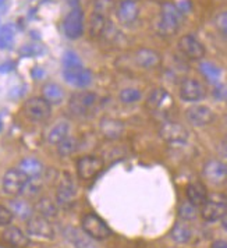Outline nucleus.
<instances>
[{"instance_id":"obj_1","label":"nucleus","mask_w":227,"mask_h":248,"mask_svg":"<svg viewBox=\"0 0 227 248\" xmlns=\"http://www.w3.org/2000/svg\"><path fill=\"white\" fill-rule=\"evenodd\" d=\"M63 77L67 84L77 88H87L92 82V73L82 66L80 59L73 52H67L63 57Z\"/></svg>"},{"instance_id":"obj_2","label":"nucleus","mask_w":227,"mask_h":248,"mask_svg":"<svg viewBox=\"0 0 227 248\" xmlns=\"http://www.w3.org/2000/svg\"><path fill=\"white\" fill-rule=\"evenodd\" d=\"M182 14L176 4L163 3L160 7L159 20L156 21V31L162 36H171L177 34L182 23Z\"/></svg>"},{"instance_id":"obj_3","label":"nucleus","mask_w":227,"mask_h":248,"mask_svg":"<svg viewBox=\"0 0 227 248\" xmlns=\"http://www.w3.org/2000/svg\"><path fill=\"white\" fill-rule=\"evenodd\" d=\"M81 229L84 230V233H87L88 236L96 240V241H101V240H106L112 236V230L110 227L107 226V223L103 220L99 215L90 212V214H85L81 219Z\"/></svg>"},{"instance_id":"obj_4","label":"nucleus","mask_w":227,"mask_h":248,"mask_svg":"<svg viewBox=\"0 0 227 248\" xmlns=\"http://www.w3.org/2000/svg\"><path fill=\"white\" fill-rule=\"evenodd\" d=\"M227 214V198L223 194L208 195L201 206V216L205 222H217Z\"/></svg>"},{"instance_id":"obj_5","label":"nucleus","mask_w":227,"mask_h":248,"mask_svg":"<svg viewBox=\"0 0 227 248\" xmlns=\"http://www.w3.org/2000/svg\"><path fill=\"white\" fill-rule=\"evenodd\" d=\"M105 169V160L96 155H84L77 160V176L82 181H91Z\"/></svg>"},{"instance_id":"obj_6","label":"nucleus","mask_w":227,"mask_h":248,"mask_svg":"<svg viewBox=\"0 0 227 248\" xmlns=\"http://www.w3.org/2000/svg\"><path fill=\"white\" fill-rule=\"evenodd\" d=\"M96 102H98L96 93L91 91H80L70 96L68 110L74 116H85L91 112Z\"/></svg>"},{"instance_id":"obj_7","label":"nucleus","mask_w":227,"mask_h":248,"mask_svg":"<svg viewBox=\"0 0 227 248\" xmlns=\"http://www.w3.org/2000/svg\"><path fill=\"white\" fill-rule=\"evenodd\" d=\"M76 197H77V186L73 180V177L64 173L63 177L59 181L56 191V203L57 206L67 209L76 203Z\"/></svg>"},{"instance_id":"obj_8","label":"nucleus","mask_w":227,"mask_h":248,"mask_svg":"<svg viewBox=\"0 0 227 248\" xmlns=\"http://www.w3.org/2000/svg\"><path fill=\"white\" fill-rule=\"evenodd\" d=\"M24 112L32 122H46L52 114V105L42 96L30 98L24 105Z\"/></svg>"},{"instance_id":"obj_9","label":"nucleus","mask_w":227,"mask_h":248,"mask_svg":"<svg viewBox=\"0 0 227 248\" xmlns=\"http://www.w3.org/2000/svg\"><path fill=\"white\" fill-rule=\"evenodd\" d=\"M28 180L30 179L20 169H9L4 173L3 180H1L3 191L7 195L17 197V195L23 194Z\"/></svg>"},{"instance_id":"obj_10","label":"nucleus","mask_w":227,"mask_h":248,"mask_svg":"<svg viewBox=\"0 0 227 248\" xmlns=\"http://www.w3.org/2000/svg\"><path fill=\"white\" fill-rule=\"evenodd\" d=\"M84 12L80 7H74L63 21V31L68 39H78L84 34Z\"/></svg>"},{"instance_id":"obj_11","label":"nucleus","mask_w":227,"mask_h":248,"mask_svg":"<svg viewBox=\"0 0 227 248\" xmlns=\"http://www.w3.org/2000/svg\"><path fill=\"white\" fill-rule=\"evenodd\" d=\"M159 136L169 144H184L188 141V130L177 122H166L160 125Z\"/></svg>"},{"instance_id":"obj_12","label":"nucleus","mask_w":227,"mask_h":248,"mask_svg":"<svg viewBox=\"0 0 227 248\" xmlns=\"http://www.w3.org/2000/svg\"><path fill=\"white\" fill-rule=\"evenodd\" d=\"M27 233L30 236L44 240H53L55 238V229L49 219L44 216H31L27 222Z\"/></svg>"},{"instance_id":"obj_13","label":"nucleus","mask_w":227,"mask_h":248,"mask_svg":"<svg viewBox=\"0 0 227 248\" xmlns=\"http://www.w3.org/2000/svg\"><path fill=\"white\" fill-rule=\"evenodd\" d=\"M185 117L194 127H205L215 120V113L209 106L194 105L185 110Z\"/></svg>"},{"instance_id":"obj_14","label":"nucleus","mask_w":227,"mask_h":248,"mask_svg":"<svg viewBox=\"0 0 227 248\" xmlns=\"http://www.w3.org/2000/svg\"><path fill=\"white\" fill-rule=\"evenodd\" d=\"M179 49L190 60H201L205 56V46L194 35H182L179 39Z\"/></svg>"},{"instance_id":"obj_15","label":"nucleus","mask_w":227,"mask_h":248,"mask_svg":"<svg viewBox=\"0 0 227 248\" xmlns=\"http://www.w3.org/2000/svg\"><path fill=\"white\" fill-rule=\"evenodd\" d=\"M204 177L209 181L211 184H223L227 180V166L222 160L217 159H211L204 165Z\"/></svg>"},{"instance_id":"obj_16","label":"nucleus","mask_w":227,"mask_h":248,"mask_svg":"<svg viewBox=\"0 0 227 248\" xmlns=\"http://www.w3.org/2000/svg\"><path fill=\"white\" fill-rule=\"evenodd\" d=\"M180 98L185 102H198L206 95L205 87L197 79L184 78L180 84Z\"/></svg>"},{"instance_id":"obj_17","label":"nucleus","mask_w":227,"mask_h":248,"mask_svg":"<svg viewBox=\"0 0 227 248\" xmlns=\"http://www.w3.org/2000/svg\"><path fill=\"white\" fill-rule=\"evenodd\" d=\"M173 105L170 93L165 88H155L147 98V108L151 112H165Z\"/></svg>"},{"instance_id":"obj_18","label":"nucleus","mask_w":227,"mask_h":248,"mask_svg":"<svg viewBox=\"0 0 227 248\" xmlns=\"http://www.w3.org/2000/svg\"><path fill=\"white\" fill-rule=\"evenodd\" d=\"M136 66L145 70H153V68L159 67L162 64V55L159 52L153 50V49H148V47H141L138 49L134 55Z\"/></svg>"},{"instance_id":"obj_19","label":"nucleus","mask_w":227,"mask_h":248,"mask_svg":"<svg viewBox=\"0 0 227 248\" xmlns=\"http://www.w3.org/2000/svg\"><path fill=\"white\" fill-rule=\"evenodd\" d=\"M99 131L107 140H119L124 133V123L113 117H103L99 122Z\"/></svg>"},{"instance_id":"obj_20","label":"nucleus","mask_w":227,"mask_h":248,"mask_svg":"<svg viewBox=\"0 0 227 248\" xmlns=\"http://www.w3.org/2000/svg\"><path fill=\"white\" fill-rule=\"evenodd\" d=\"M116 17L121 24H133L139 16V7L136 1H120L116 6Z\"/></svg>"},{"instance_id":"obj_21","label":"nucleus","mask_w":227,"mask_h":248,"mask_svg":"<svg viewBox=\"0 0 227 248\" xmlns=\"http://www.w3.org/2000/svg\"><path fill=\"white\" fill-rule=\"evenodd\" d=\"M185 194H187V200L191 203H194L195 206H202L204 202L208 198V190L205 187V184H202L201 181H193L187 186L185 188Z\"/></svg>"},{"instance_id":"obj_22","label":"nucleus","mask_w":227,"mask_h":248,"mask_svg":"<svg viewBox=\"0 0 227 248\" xmlns=\"http://www.w3.org/2000/svg\"><path fill=\"white\" fill-rule=\"evenodd\" d=\"M3 240L15 248H25L30 244L28 236H25L21 229L15 226H7L6 230L3 232Z\"/></svg>"},{"instance_id":"obj_23","label":"nucleus","mask_w":227,"mask_h":248,"mask_svg":"<svg viewBox=\"0 0 227 248\" xmlns=\"http://www.w3.org/2000/svg\"><path fill=\"white\" fill-rule=\"evenodd\" d=\"M66 236L76 248H95L93 238H91L87 233H84V230L70 227L66 232Z\"/></svg>"},{"instance_id":"obj_24","label":"nucleus","mask_w":227,"mask_h":248,"mask_svg":"<svg viewBox=\"0 0 227 248\" xmlns=\"http://www.w3.org/2000/svg\"><path fill=\"white\" fill-rule=\"evenodd\" d=\"M42 98L50 105H59L64 99V90L56 82H46L42 87Z\"/></svg>"},{"instance_id":"obj_25","label":"nucleus","mask_w":227,"mask_h":248,"mask_svg":"<svg viewBox=\"0 0 227 248\" xmlns=\"http://www.w3.org/2000/svg\"><path fill=\"white\" fill-rule=\"evenodd\" d=\"M35 211L38 212L39 216H44L46 219H55L59 214V206L55 201H52L49 197H42L38 200L35 205Z\"/></svg>"},{"instance_id":"obj_26","label":"nucleus","mask_w":227,"mask_h":248,"mask_svg":"<svg viewBox=\"0 0 227 248\" xmlns=\"http://www.w3.org/2000/svg\"><path fill=\"white\" fill-rule=\"evenodd\" d=\"M18 169L21 170L28 179H38L44 171V165L38 159L25 158L20 162Z\"/></svg>"},{"instance_id":"obj_27","label":"nucleus","mask_w":227,"mask_h":248,"mask_svg":"<svg viewBox=\"0 0 227 248\" xmlns=\"http://www.w3.org/2000/svg\"><path fill=\"white\" fill-rule=\"evenodd\" d=\"M109 23V18L103 17L98 13L92 12L91 17H90V21H88V28H90V35L92 38H98L105 32V28Z\"/></svg>"},{"instance_id":"obj_28","label":"nucleus","mask_w":227,"mask_h":248,"mask_svg":"<svg viewBox=\"0 0 227 248\" xmlns=\"http://www.w3.org/2000/svg\"><path fill=\"white\" fill-rule=\"evenodd\" d=\"M170 236L176 243H179V244H185V243H188V241L191 240L193 232H191V229L188 227V225H185V223H182V222H177L176 225L173 226V229H171Z\"/></svg>"},{"instance_id":"obj_29","label":"nucleus","mask_w":227,"mask_h":248,"mask_svg":"<svg viewBox=\"0 0 227 248\" xmlns=\"http://www.w3.org/2000/svg\"><path fill=\"white\" fill-rule=\"evenodd\" d=\"M68 130L70 125L67 122H60L56 125L52 127V130L47 134V142L52 145H57L59 142H61L66 137H68Z\"/></svg>"},{"instance_id":"obj_30","label":"nucleus","mask_w":227,"mask_h":248,"mask_svg":"<svg viewBox=\"0 0 227 248\" xmlns=\"http://www.w3.org/2000/svg\"><path fill=\"white\" fill-rule=\"evenodd\" d=\"M78 148V141L77 138L74 137H66L61 142L57 144V154L61 156V158H67L71 156Z\"/></svg>"},{"instance_id":"obj_31","label":"nucleus","mask_w":227,"mask_h":248,"mask_svg":"<svg viewBox=\"0 0 227 248\" xmlns=\"http://www.w3.org/2000/svg\"><path fill=\"white\" fill-rule=\"evenodd\" d=\"M10 211L13 215L20 216L21 219H30L32 216V206L23 200H14L10 202Z\"/></svg>"},{"instance_id":"obj_32","label":"nucleus","mask_w":227,"mask_h":248,"mask_svg":"<svg viewBox=\"0 0 227 248\" xmlns=\"http://www.w3.org/2000/svg\"><path fill=\"white\" fill-rule=\"evenodd\" d=\"M114 10H116L114 0H93V13H98L103 17L109 18Z\"/></svg>"},{"instance_id":"obj_33","label":"nucleus","mask_w":227,"mask_h":248,"mask_svg":"<svg viewBox=\"0 0 227 248\" xmlns=\"http://www.w3.org/2000/svg\"><path fill=\"white\" fill-rule=\"evenodd\" d=\"M179 216H180V219L184 220V222L194 220L198 216V206H195L190 201H185V202H182L179 206Z\"/></svg>"},{"instance_id":"obj_34","label":"nucleus","mask_w":227,"mask_h":248,"mask_svg":"<svg viewBox=\"0 0 227 248\" xmlns=\"http://www.w3.org/2000/svg\"><path fill=\"white\" fill-rule=\"evenodd\" d=\"M199 70L201 73L205 76V78L208 79L209 82H217L222 73H220V68L216 67L215 64L209 63V62H204L199 64Z\"/></svg>"},{"instance_id":"obj_35","label":"nucleus","mask_w":227,"mask_h":248,"mask_svg":"<svg viewBox=\"0 0 227 248\" xmlns=\"http://www.w3.org/2000/svg\"><path fill=\"white\" fill-rule=\"evenodd\" d=\"M141 96H142L141 91L136 90V88H124L119 93V99L124 105H133V103L139 101Z\"/></svg>"},{"instance_id":"obj_36","label":"nucleus","mask_w":227,"mask_h":248,"mask_svg":"<svg viewBox=\"0 0 227 248\" xmlns=\"http://www.w3.org/2000/svg\"><path fill=\"white\" fill-rule=\"evenodd\" d=\"M14 42V31L10 25L3 27L0 31V49H9Z\"/></svg>"},{"instance_id":"obj_37","label":"nucleus","mask_w":227,"mask_h":248,"mask_svg":"<svg viewBox=\"0 0 227 248\" xmlns=\"http://www.w3.org/2000/svg\"><path fill=\"white\" fill-rule=\"evenodd\" d=\"M13 217H14V215H13V212L10 211V208L0 205V227H4V226L10 225Z\"/></svg>"},{"instance_id":"obj_38","label":"nucleus","mask_w":227,"mask_h":248,"mask_svg":"<svg viewBox=\"0 0 227 248\" xmlns=\"http://www.w3.org/2000/svg\"><path fill=\"white\" fill-rule=\"evenodd\" d=\"M216 25H217V28L227 36V12L222 13V14L216 18Z\"/></svg>"},{"instance_id":"obj_39","label":"nucleus","mask_w":227,"mask_h":248,"mask_svg":"<svg viewBox=\"0 0 227 248\" xmlns=\"http://www.w3.org/2000/svg\"><path fill=\"white\" fill-rule=\"evenodd\" d=\"M217 152H219L220 156L227 158V136L219 142V145H217Z\"/></svg>"},{"instance_id":"obj_40","label":"nucleus","mask_w":227,"mask_h":248,"mask_svg":"<svg viewBox=\"0 0 227 248\" xmlns=\"http://www.w3.org/2000/svg\"><path fill=\"white\" fill-rule=\"evenodd\" d=\"M212 248H227V241L225 240H217L212 244Z\"/></svg>"},{"instance_id":"obj_41","label":"nucleus","mask_w":227,"mask_h":248,"mask_svg":"<svg viewBox=\"0 0 227 248\" xmlns=\"http://www.w3.org/2000/svg\"><path fill=\"white\" fill-rule=\"evenodd\" d=\"M220 220H222V227H223V229L227 232V214L225 215Z\"/></svg>"},{"instance_id":"obj_42","label":"nucleus","mask_w":227,"mask_h":248,"mask_svg":"<svg viewBox=\"0 0 227 248\" xmlns=\"http://www.w3.org/2000/svg\"><path fill=\"white\" fill-rule=\"evenodd\" d=\"M68 1V4H71L73 6V9L74 7H77V4H78V0H67Z\"/></svg>"},{"instance_id":"obj_43","label":"nucleus","mask_w":227,"mask_h":248,"mask_svg":"<svg viewBox=\"0 0 227 248\" xmlns=\"http://www.w3.org/2000/svg\"><path fill=\"white\" fill-rule=\"evenodd\" d=\"M1 127H3V123H1V119H0V130H1Z\"/></svg>"},{"instance_id":"obj_44","label":"nucleus","mask_w":227,"mask_h":248,"mask_svg":"<svg viewBox=\"0 0 227 248\" xmlns=\"http://www.w3.org/2000/svg\"><path fill=\"white\" fill-rule=\"evenodd\" d=\"M121 1H136V0H121Z\"/></svg>"},{"instance_id":"obj_45","label":"nucleus","mask_w":227,"mask_h":248,"mask_svg":"<svg viewBox=\"0 0 227 248\" xmlns=\"http://www.w3.org/2000/svg\"><path fill=\"white\" fill-rule=\"evenodd\" d=\"M3 1H4V0H0V6H1V4H3Z\"/></svg>"},{"instance_id":"obj_46","label":"nucleus","mask_w":227,"mask_h":248,"mask_svg":"<svg viewBox=\"0 0 227 248\" xmlns=\"http://www.w3.org/2000/svg\"><path fill=\"white\" fill-rule=\"evenodd\" d=\"M226 166H227V165H226Z\"/></svg>"}]
</instances>
